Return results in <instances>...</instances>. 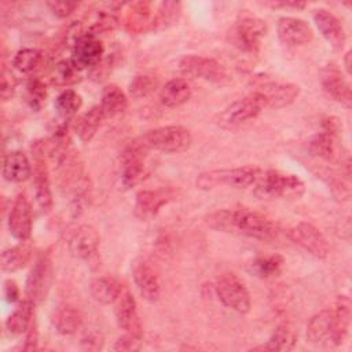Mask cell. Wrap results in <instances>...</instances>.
I'll return each mask as SVG.
<instances>
[{
    "label": "cell",
    "mask_w": 352,
    "mask_h": 352,
    "mask_svg": "<svg viewBox=\"0 0 352 352\" xmlns=\"http://www.w3.org/2000/svg\"><path fill=\"white\" fill-rule=\"evenodd\" d=\"M205 223L216 231L243 235L263 242L278 239L280 232L278 224L272 219L261 212L248 208L214 210L205 217Z\"/></svg>",
    "instance_id": "6da1fadb"
},
{
    "label": "cell",
    "mask_w": 352,
    "mask_h": 352,
    "mask_svg": "<svg viewBox=\"0 0 352 352\" xmlns=\"http://www.w3.org/2000/svg\"><path fill=\"white\" fill-rule=\"evenodd\" d=\"M258 166H235L223 169H210L197 176V187L201 190H213L228 186L234 188H253L256 187L261 175Z\"/></svg>",
    "instance_id": "7a4b0ae2"
},
{
    "label": "cell",
    "mask_w": 352,
    "mask_h": 352,
    "mask_svg": "<svg viewBox=\"0 0 352 352\" xmlns=\"http://www.w3.org/2000/svg\"><path fill=\"white\" fill-rule=\"evenodd\" d=\"M136 142L146 150L177 154L190 148L192 143L191 132L183 125H164L144 132Z\"/></svg>",
    "instance_id": "3957f363"
},
{
    "label": "cell",
    "mask_w": 352,
    "mask_h": 352,
    "mask_svg": "<svg viewBox=\"0 0 352 352\" xmlns=\"http://www.w3.org/2000/svg\"><path fill=\"white\" fill-rule=\"evenodd\" d=\"M253 191L261 198H300L305 192V183L293 173L263 169Z\"/></svg>",
    "instance_id": "277c9868"
},
{
    "label": "cell",
    "mask_w": 352,
    "mask_h": 352,
    "mask_svg": "<svg viewBox=\"0 0 352 352\" xmlns=\"http://www.w3.org/2000/svg\"><path fill=\"white\" fill-rule=\"evenodd\" d=\"M267 34V25L254 15H243L234 22L227 33V38L238 51L254 55L261 48V41Z\"/></svg>",
    "instance_id": "5b68a950"
},
{
    "label": "cell",
    "mask_w": 352,
    "mask_h": 352,
    "mask_svg": "<svg viewBox=\"0 0 352 352\" xmlns=\"http://www.w3.org/2000/svg\"><path fill=\"white\" fill-rule=\"evenodd\" d=\"M309 151L324 161L340 162L349 173V155L342 154V147L338 143V124L336 120L327 118L323 122V129L309 140Z\"/></svg>",
    "instance_id": "8992f818"
},
{
    "label": "cell",
    "mask_w": 352,
    "mask_h": 352,
    "mask_svg": "<svg viewBox=\"0 0 352 352\" xmlns=\"http://www.w3.org/2000/svg\"><path fill=\"white\" fill-rule=\"evenodd\" d=\"M147 153L136 139L128 144L120 157V177L125 188L139 186L150 175V165L147 162Z\"/></svg>",
    "instance_id": "52a82bcc"
},
{
    "label": "cell",
    "mask_w": 352,
    "mask_h": 352,
    "mask_svg": "<svg viewBox=\"0 0 352 352\" xmlns=\"http://www.w3.org/2000/svg\"><path fill=\"white\" fill-rule=\"evenodd\" d=\"M265 109L263 100L256 92L239 98L226 106L216 117V124L224 129L238 128L250 120H254Z\"/></svg>",
    "instance_id": "ba28073f"
},
{
    "label": "cell",
    "mask_w": 352,
    "mask_h": 352,
    "mask_svg": "<svg viewBox=\"0 0 352 352\" xmlns=\"http://www.w3.org/2000/svg\"><path fill=\"white\" fill-rule=\"evenodd\" d=\"M214 293L223 305L238 314H248L252 308V298L248 287L231 272L223 274L217 278L214 283Z\"/></svg>",
    "instance_id": "9c48e42d"
},
{
    "label": "cell",
    "mask_w": 352,
    "mask_h": 352,
    "mask_svg": "<svg viewBox=\"0 0 352 352\" xmlns=\"http://www.w3.org/2000/svg\"><path fill=\"white\" fill-rule=\"evenodd\" d=\"M52 280H54L52 258L50 253H41L36 258L26 278V283H25L26 298H29L34 304L43 302L50 293Z\"/></svg>",
    "instance_id": "30bf717a"
},
{
    "label": "cell",
    "mask_w": 352,
    "mask_h": 352,
    "mask_svg": "<svg viewBox=\"0 0 352 352\" xmlns=\"http://www.w3.org/2000/svg\"><path fill=\"white\" fill-rule=\"evenodd\" d=\"M179 70L183 76L205 80L209 82H223L227 80V69L217 59L204 55H184L179 60Z\"/></svg>",
    "instance_id": "8fae6325"
},
{
    "label": "cell",
    "mask_w": 352,
    "mask_h": 352,
    "mask_svg": "<svg viewBox=\"0 0 352 352\" xmlns=\"http://www.w3.org/2000/svg\"><path fill=\"white\" fill-rule=\"evenodd\" d=\"M33 150V187L34 197L38 208L43 213H50L54 206L51 182H50V170L47 165V160L44 155V146L41 143H36Z\"/></svg>",
    "instance_id": "7c38bea8"
},
{
    "label": "cell",
    "mask_w": 352,
    "mask_h": 352,
    "mask_svg": "<svg viewBox=\"0 0 352 352\" xmlns=\"http://www.w3.org/2000/svg\"><path fill=\"white\" fill-rule=\"evenodd\" d=\"M289 238L304 249L307 253L316 258H326L330 252V246L324 235L312 223L301 221L289 230Z\"/></svg>",
    "instance_id": "4fadbf2b"
},
{
    "label": "cell",
    "mask_w": 352,
    "mask_h": 352,
    "mask_svg": "<svg viewBox=\"0 0 352 352\" xmlns=\"http://www.w3.org/2000/svg\"><path fill=\"white\" fill-rule=\"evenodd\" d=\"M265 107L282 109L292 104L300 95V87L292 82H278V81H263L253 89Z\"/></svg>",
    "instance_id": "5bb4252c"
},
{
    "label": "cell",
    "mask_w": 352,
    "mask_h": 352,
    "mask_svg": "<svg viewBox=\"0 0 352 352\" xmlns=\"http://www.w3.org/2000/svg\"><path fill=\"white\" fill-rule=\"evenodd\" d=\"M10 234L18 241H28L33 230V212L26 194L21 192L14 199L8 212Z\"/></svg>",
    "instance_id": "9a60e30c"
},
{
    "label": "cell",
    "mask_w": 352,
    "mask_h": 352,
    "mask_svg": "<svg viewBox=\"0 0 352 352\" xmlns=\"http://www.w3.org/2000/svg\"><path fill=\"white\" fill-rule=\"evenodd\" d=\"M114 315L118 326L128 334L142 338L143 326L138 312L136 300L129 292L128 287L124 286L121 294L114 302Z\"/></svg>",
    "instance_id": "2e32d148"
},
{
    "label": "cell",
    "mask_w": 352,
    "mask_h": 352,
    "mask_svg": "<svg viewBox=\"0 0 352 352\" xmlns=\"http://www.w3.org/2000/svg\"><path fill=\"white\" fill-rule=\"evenodd\" d=\"M132 276L133 282L140 293V296L148 301L155 302L161 296V282L157 270L153 264L140 257L132 263Z\"/></svg>",
    "instance_id": "e0dca14e"
},
{
    "label": "cell",
    "mask_w": 352,
    "mask_h": 352,
    "mask_svg": "<svg viewBox=\"0 0 352 352\" xmlns=\"http://www.w3.org/2000/svg\"><path fill=\"white\" fill-rule=\"evenodd\" d=\"M175 198V190L170 187H160L155 190H142L135 197L133 212L140 220L154 217L164 205Z\"/></svg>",
    "instance_id": "ac0fdd59"
},
{
    "label": "cell",
    "mask_w": 352,
    "mask_h": 352,
    "mask_svg": "<svg viewBox=\"0 0 352 352\" xmlns=\"http://www.w3.org/2000/svg\"><path fill=\"white\" fill-rule=\"evenodd\" d=\"M104 55L103 43L92 34L82 33L80 34L72 48V60L81 69H92L98 65Z\"/></svg>",
    "instance_id": "d6986e66"
},
{
    "label": "cell",
    "mask_w": 352,
    "mask_h": 352,
    "mask_svg": "<svg viewBox=\"0 0 352 352\" xmlns=\"http://www.w3.org/2000/svg\"><path fill=\"white\" fill-rule=\"evenodd\" d=\"M320 82L324 92L333 100H336L337 103L342 104L346 109H351V104H352L351 85L337 65L329 63L322 69Z\"/></svg>",
    "instance_id": "ffe728a7"
},
{
    "label": "cell",
    "mask_w": 352,
    "mask_h": 352,
    "mask_svg": "<svg viewBox=\"0 0 352 352\" xmlns=\"http://www.w3.org/2000/svg\"><path fill=\"white\" fill-rule=\"evenodd\" d=\"M99 243V232L91 224H81L76 227L67 241L70 253L80 260H91L96 256Z\"/></svg>",
    "instance_id": "44dd1931"
},
{
    "label": "cell",
    "mask_w": 352,
    "mask_h": 352,
    "mask_svg": "<svg viewBox=\"0 0 352 352\" xmlns=\"http://www.w3.org/2000/svg\"><path fill=\"white\" fill-rule=\"evenodd\" d=\"M276 32L280 43L287 47L305 45L314 38L311 26L304 19L294 16H282L278 21Z\"/></svg>",
    "instance_id": "7402d4cb"
},
{
    "label": "cell",
    "mask_w": 352,
    "mask_h": 352,
    "mask_svg": "<svg viewBox=\"0 0 352 352\" xmlns=\"http://www.w3.org/2000/svg\"><path fill=\"white\" fill-rule=\"evenodd\" d=\"M312 16L323 38L331 45L333 50L341 51L346 43V34L341 21L331 11L324 8L315 10Z\"/></svg>",
    "instance_id": "603a6c76"
},
{
    "label": "cell",
    "mask_w": 352,
    "mask_h": 352,
    "mask_svg": "<svg viewBox=\"0 0 352 352\" xmlns=\"http://www.w3.org/2000/svg\"><path fill=\"white\" fill-rule=\"evenodd\" d=\"M307 340L316 346H336L331 309L316 312L307 324Z\"/></svg>",
    "instance_id": "cb8c5ba5"
},
{
    "label": "cell",
    "mask_w": 352,
    "mask_h": 352,
    "mask_svg": "<svg viewBox=\"0 0 352 352\" xmlns=\"http://www.w3.org/2000/svg\"><path fill=\"white\" fill-rule=\"evenodd\" d=\"M1 173L3 177L10 183H22L32 176L33 166L25 153L12 150L3 158Z\"/></svg>",
    "instance_id": "d4e9b609"
},
{
    "label": "cell",
    "mask_w": 352,
    "mask_h": 352,
    "mask_svg": "<svg viewBox=\"0 0 352 352\" xmlns=\"http://www.w3.org/2000/svg\"><path fill=\"white\" fill-rule=\"evenodd\" d=\"M82 314L70 304L56 307L51 315V323L62 336L76 334L82 327Z\"/></svg>",
    "instance_id": "484cf974"
},
{
    "label": "cell",
    "mask_w": 352,
    "mask_h": 352,
    "mask_svg": "<svg viewBox=\"0 0 352 352\" xmlns=\"http://www.w3.org/2000/svg\"><path fill=\"white\" fill-rule=\"evenodd\" d=\"M124 286L121 282L110 275H102L96 276L91 280L89 285V293L92 298L103 305H110L114 304L118 296L121 294Z\"/></svg>",
    "instance_id": "4316f807"
},
{
    "label": "cell",
    "mask_w": 352,
    "mask_h": 352,
    "mask_svg": "<svg viewBox=\"0 0 352 352\" xmlns=\"http://www.w3.org/2000/svg\"><path fill=\"white\" fill-rule=\"evenodd\" d=\"M33 256L32 245L26 241H19L18 245L7 248L1 252L0 257V267L3 272H16L25 268Z\"/></svg>",
    "instance_id": "83f0119b"
},
{
    "label": "cell",
    "mask_w": 352,
    "mask_h": 352,
    "mask_svg": "<svg viewBox=\"0 0 352 352\" xmlns=\"http://www.w3.org/2000/svg\"><path fill=\"white\" fill-rule=\"evenodd\" d=\"M191 94H192V88L190 82L186 78L176 77L169 80L160 89V100L165 107L175 109L188 102V99L191 98Z\"/></svg>",
    "instance_id": "f1b7e54d"
},
{
    "label": "cell",
    "mask_w": 352,
    "mask_h": 352,
    "mask_svg": "<svg viewBox=\"0 0 352 352\" xmlns=\"http://www.w3.org/2000/svg\"><path fill=\"white\" fill-rule=\"evenodd\" d=\"M351 300L348 296H338L336 302H334V308L331 309L333 314V323H334V340H336V346L344 344L348 331H349V326H351V318H352V312H351Z\"/></svg>",
    "instance_id": "f546056e"
},
{
    "label": "cell",
    "mask_w": 352,
    "mask_h": 352,
    "mask_svg": "<svg viewBox=\"0 0 352 352\" xmlns=\"http://www.w3.org/2000/svg\"><path fill=\"white\" fill-rule=\"evenodd\" d=\"M106 118L100 104L89 107L76 122V133L82 143H88L94 139L98 129L100 128L103 120Z\"/></svg>",
    "instance_id": "4dcf8cb0"
},
{
    "label": "cell",
    "mask_w": 352,
    "mask_h": 352,
    "mask_svg": "<svg viewBox=\"0 0 352 352\" xmlns=\"http://www.w3.org/2000/svg\"><path fill=\"white\" fill-rule=\"evenodd\" d=\"M34 305L36 304L33 301L26 298L10 314L6 320V329L11 336H19L26 333L32 320L36 318Z\"/></svg>",
    "instance_id": "1f68e13d"
},
{
    "label": "cell",
    "mask_w": 352,
    "mask_h": 352,
    "mask_svg": "<svg viewBox=\"0 0 352 352\" xmlns=\"http://www.w3.org/2000/svg\"><path fill=\"white\" fill-rule=\"evenodd\" d=\"M100 107L106 117H117L128 107V96L117 84H107L102 89Z\"/></svg>",
    "instance_id": "d6a6232c"
},
{
    "label": "cell",
    "mask_w": 352,
    "mask_h": 352,
    "mask_svg": "<svg viewBox=\"0 0 352 352\" xmlns=\"http://www.w3.org/2000/svg\"><path fill=\"white\" fill-rule=\"evenodd\" d=\"M285 258L278 253L257 256L250 264L249 271L261 279L275 278L282 272Z\"/></svg>",
    "instance_id": "836d02e7"
},
{
    "label": "cell",
    "mask_w": 352,
    "mask_h": 352,
    "mask_svg": "<svg viewBox=\"0 0 352 352\" xmlns=\"http://www.w3.org/2000/svg\"><path fill=\"white\" fill-rule=\"evenodd\" d=\"M297 342V334L289 324H279L274 329L268 341L253 348L254 351H290Z\"/></svg>",
    "instance_id": "e575fe53"
},
{
    "label": "cell",
    "mask_w": 352,
    "mask_h": 352,
    "mask_svg": "<svg viewBox=\"0 0 352 352\" xmlns=\"http://www.w3.org/2000/svg\"><path fill=\"white\" fill-rule=\"evenodd\" d=\"M151 23H153V18H151V10L148 3L140 1V3L131 4V10L126 16V28L131 32L139 33L144 30L146 26L151 29Z\"/></svg>",
    "instance_id": "d590c367"
},
{
    "label": "cell",
    "mask_w": 352,
    "mask_h": 352,
    "mask_svg": "<svg viewBox=\"0 0 352 352\" xmlns=\"http://www.w3.org/2000/svg\"><path fill=\"white\" fill-rule=\"evenodd\" d=\"M182 11V4L179 1H164L160 4L157 12L153 16L151 30H161L173 25Z\"/></svg>",
    "instance_id": "8d00e7d4"
},
{
    "label": "cell",
    "mask_w": 352,
    "mask_h": 352,
    "mask_svg": "<svg viewBox=\"0 0 352 352\" xmlns=\"http://www.w3.org/2000/svg\"><path fill=\"white\" fill-rule=\"evenodd\" d=\"M82 106V98L80 96L78 92L74 89H63L54 102V107L56 113L62 118H70L73 117Z\"/></svg>",
    "instance_id": "74e56055"
},
{
    "label": "cell",
    "mask_w": 352,
    "mask_h": 352,
    "mask_svg": "<svg viewBox=\"0 0 352 352\" xmlns=\"http://www.w3.org/2000/svg\"><path fill=\"white\" fill-rule=\"evenodd\" d=\"M80 72L81 69L72 59H63L54 67L52 82L60 87L72 85L80 80Z\"/></svg>",
    "instance_id": "f35d334b"
},
{
    "label": "cell",
    "mask_w": 352,
    "mask_h": 352,
    "mask_svg": "<svg viewBox=\"0 0 352 352\" xmlns=\"http://www.w3.org/2000/svg\"><path fill=\"white\" fill-rule=\"evenodd\" d=\"M41 60H43L41 51L36 48H22L15 54L12 59V65L21 73H32L40 66Z\"/></svg>",
    "instance_id": "ab89813d"
},
{
    "label": "cell",
    "mask_w": 352,
    "mask_h": 352,
    "mask_svg": "<svg viewBox=\"0 0 352 352\" xmlns=\"http://www.w3.org/2000/svg\"><path fill=\"white\" fill-rule=\"evenodd\" d=\"M158 87V81L150 74H138L132 78L128 87L129 96L133 99H143L151 95Z\"/></svg>",
    "instance_id": "60d3db41"
},
{
    "label": "cell",
    "mask_w": 352,
    "mask_h": 352,
    "mask_svg": "<svg viewBox=\"0 0 352 352\" xmlns=\"http://www.w3.org/2000/svg\"><path fill=\"white\" fill-rule=\"evenodd\" d=\"M47 99L45 84L40 78H30L26 84V102L34 110H38Z\"/></svg>",
    "instance_id": "b9f144b4"
},
{
    "label": "cell",
    "mask_w": 352,
    "mask_h": 352,
    "mask_svg": "<svg viewBox=\"0 0 352 352\" xmlns=\"http://www.w3.org/2000/svg\"><path fill=\"white\" fill-rule=\"evenodd\" d=\"M15 88H16L15 76L11 73V70L3 67V70H1V82H0V95H1L3 102H7L14 96Z\"/></svg>",
    "instance_id": "7bdbcfd3"
},
{
    "label": "cell",
    "mask_w": 352,
    "mask_h": 352,
    "mask_svg": "<svg viewBox=\"0 0 352 352\" xmlns=\"http://www.w3.org/2000/svg\"><path fill=\"white\" fill-rule=\"evenodd\" d=\"M140 346H142V338L125 333L122 337H120L114 342L113 349L114 351H121V352H131V351L140 349Z\"/></svg>",
    "instance_id": "ee69618b"
},
{
    "label": "cell",
    "mask_w": 352,
    "mask_h": 352,
    "mask_svg": "<svg viewBox=\"0 0 352 352\" xmlns=\"http://www.w3.org/2000/svg\"><path fill=\"white\" fill-rule=\"evenodd\" d=\"M47 6L52 11V14L56 15L58 18H67L76 11V8L78 7V3H76V1H48Z\"/></svg>",
    "instance_id": "f6af8a7d"
},
{
    "label": "cell",
    "mask_w": 352,
    "mask_h": 352,
    "mask_svg": "<svg viewBox=\"0 0 352 352\" xmlns=\"http://www.w3.org/2000/svg\"><path fill=\"white\" fill-rule=\"evenodd\" d=\"M3 294H4L6 301L10 304L19 301L21 290H19L18 283L14 279H6L3 283Z\"/></svg>",
    "instance_id": "bcb514c9"
},
{
    "label": "cell",
    "mask_w": 352,
    "mask_h": 352,
    "mask_svg": "<svg viewBox=\"0 0 352 352\" xmlns=\"http://www.w3.org/2000/svg\"><path fill=\"white\" fill-rule=\"evenodd\" d=\"M38 341V330H37V322L36 318L32 320L29 329L25 333V344L22 346L23 351H33L37 348Z\"/></svg>",
    "instance_id": "7dc6e473"
},
{
    "label": "cell",
    "mask_w": 352,
    "mask_h": 352,
    "mask_svg": "<svg viewBox=\"0 0 352 352\" xmlns=\"http://www.w3.org/2000/svg\"><path fill=\"white\" fill-rule=\"evenodd\" d=\"M264 4L272 8L282 7V8H293V10H302L307 6V3L304 1H267Z\"/></svg>",
    "instance_id": "c3c4849f"
},
{
    "label": "cell",
    "mask_w": 352,
    "mask_h": 352,
    "mask_svg": "<svg viewBox=\"0 0 352 352\" xmlns=\"http://www.w3.org/2000/svg\"><path fill=\"white\" fill-rule=\"evenodd\" d=\"M82 344L85 345V348L88 349H100L102 348V337H99V334L96 333H89L82 338Z\"/></svg>",
    "instance_id": "681fc988"
},
{
    "label": "cell",
    "mask_w": 352,
    "mask_h": 352,
    "mask_svg": "<svg viewBox=\"0 0 352 352\" xmlns=\"http://www.w3.org/2000/svg\"><path fill=\"white\" fill-rule=\"evenodd\" d=\"M344 65H345V70H346V74H351V51H348L345 54V58H344Z\"/></svg>",
    "instance_id": "f907efd6"
}]
</instances>
